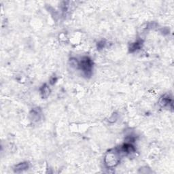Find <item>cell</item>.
<instances>
[{"instance_id": "cell-1", "label": "cell", "mask_w": 174, "mask_h": 174, "mask_svg": "<svg viewBox=\"0 0 174 174\" xmlns=\"http://www.w3.org/2000/svg\"><path fill=\"white\" fill-rule=\"evenodd\" d=\"M105 163L108 167H116L120 162V151L111 150L105 156Z\"/></svg>"}, {"instance_id": "cell-2", "label": "cell", "mask_w": 174, "mask_h": 174, "mask_svg": "<svg viewBox=\"0 0 174 174\" xmlns=\"http://www.w3.org/2000/svg\"><path fill=\"white\" fill-rule=\"evenodd\" d=\"M93 63L92 60L88 57H84L82 58L81 61L79 62V65H78V67L82 71L84 72V74L87 76H90L92 74V69H93Z\"/></svg>"}, {"instance_id": "cell-3", "label": "cell", "mask_w": 174, "mask_h": 174, "mask_svg": "<svg viewBox=\"0 0 174 174\" xmlns=\"http://www.w3.org/2000/svg\"><path fill=\"white\" fill-rule=\"evenodd\" d=\"M30 117H31V119L33 121H34V122H37V121H39L41 119L42 111L40 110V108H34L31 110V113H30Z\"/></svg>"}, {"instance_id": "cell-4", "label": "cell", "mask_w": 174, "mask_h": 174, "mask_svg": "<svg viewBox=\"0 0 174 174\" xmlns=\"http://www.w3.org/2000/svg\"><path fill=\"white\" fill-rule=\"evenodd\" d=\"M120 152L128 155V154L134 153L135 152V148L131 143H126L121 146Z\"/></svg>"}, {"instance_id": "cell-5", "label": "cell", "mask_w": 174, "mask_h": 174, "mask_svg": "<svg viewBox=\"0 0 174 174\" xmlns=\"http://www.w3.org/2000/svg\"><path fill=\"white\" fill-rule=\"evenodd\" d=\"M170 104H172V100L167 95H163L159 100V105L163 108L167 106Z\"/></svg>"}, {"instance_id": "cell-6", "label": "cell", "mask_w": 174, "mask_h": 174, "mask_svg": "<svg viewBox=\"0 0 174 174\" xmlns=\"http://www.w3.org/2000/svg\"><path fill=\"white\" fill-rule=\"evenodd\" d=\"M29 168V164L27 162H23V163H21L16 165L14 167V171L16 173H20L22 172L25 170H27V169Z\"/></svg>"}, {"instance_id": "cell-7", "label": "cell", "mask_w": 174, "mask_h": 174, "mask_svg": "<svg viewBox=\"0 0 174 174\" xmlns=\"http://www.w3.org/2000/svg\"><path fill=\"white\" fill-rule=\"evenodd\" d=\"M50 90L46 84H44L41 87V89H40V93H41L42 97L43 98H47L49 97V95H50Z\"/></svg>"}, {"instance_id": "cell-8", "label": "cell", "mask_w": 174, "mask_h": 174, "mask_svg": "<svg viewBox=\"0 0 174 174\" xmlns=\"http://www.w3.org/2000/svg\"><path fill=\"white\" fill-rule=\"evenodd\" d=\"M142 46V42L141 41H137L135 43H133V44L131 45L129 47V51L131 52H133L136 51V50H140Z\"/></svg>"}, {"instance_id": "cell-9", "label": "cell", "mask_w": 174, "mask_h": 174, "mask_svg": "<svg viewBox=\"0 0 174 174\" xmlns=\"http://www.w3.org/2000/svg\"><path fill=\"white\" fill-rule=\"evenodd\" d=\"M70 64H71V66L72 67H78V65H79V62L78 61L77 59H74V58H72V59H70Z\"/></svg>"}, {"instance_id": "cell-10", "label": "cell", "mask_w": 174, "mask_h": 174, "mask_svg": "<svg viewBox=\"0 0 174 174\" xmlns=\"http://www.w3.org/2000/svg\"><path fill=\"white\" fill-rule=\"evenodd\" d=\"M105 42L103 41V40H102V41L99 42L97 44V49H102L105 47Z\"/></svg>"}, {"instance_id": "cell-11", "label": "cell", "mask_w": 174, "mask_h": 174, "mask_svg": "<svg viewBox=\"0 0 174 174\" xmlns=\"http://www.w3.org/2000/svg\"><path fill=\"white\" fill-rule=\"evenodd\" d=\"M57 78L56 77H53V78H52L51 79H50V84H52V85L55 84V83L57 82Z\"/></svg>"}]
</instances>
